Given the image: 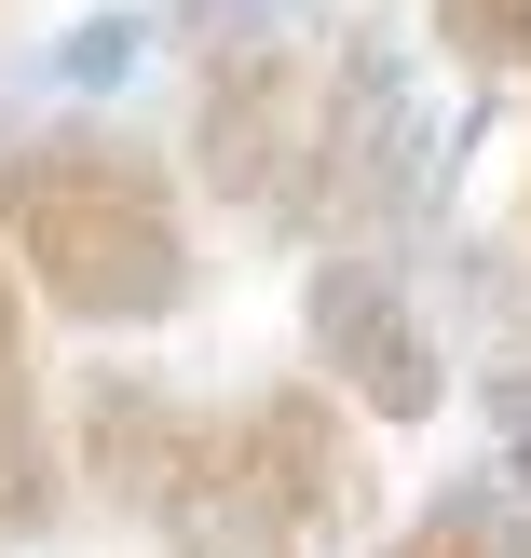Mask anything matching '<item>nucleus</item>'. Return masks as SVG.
I'll use <instances>...</instances> for the list:
<instances>
[{"instance_id": "7", "label": "nucleus", "mask_w": 531, "mask_h": 558, "mask_svg": "<svg viewBox=\"0 0 531 558\" xmlns=\"http://www.w3.org/2000/svg\"><path fill=\"white\" fill-rule=\"evenodd\" d=\"M0 532L14 545L69 532V450H55V423H41V354H27L14 259H0Z\"/></svg>"}, {"instance_id": "3", "label": "nucleus", "mask_w": 531, "mask_h": 558, "mask_svg": "<svg viewBox=\"0 0 531 558\" xmlns=\"http://www.w3.org/2000/svg\"><path fill=\"white\" fill-rule=\"evenodd\" d=\"M232 463L260 490V518L287 532V558H341L369 532V436L327 381H260L232 409Z\"/></svg>"}, {"instance_id": "4", "label": "nucleus", "mask_w": 531, "mask_h": 558, "mask_svg": "<svg viewBox=\"0 0 531 558\" xmlns=\"http://www.w3.org/2000/svg\"><path fill=\"white\" fill-rule=\"evenodd\" d=\"M314 54L273 41V27H245V41L205 54V82H191V178H205V205H245L273 218L300 178V136H314Z\"/></svg>"}, {"instance_id": "11", "label": "nucleus", "mask_w": 531, "mask_h": 558, "mask_svg": "<svg viewBox=\"0 0 531 558\" xmlns=\"http://www.w3.org/2000/svg\"><path fill=\"white\" fill-rule=\"evenodd\" d=\"M491 436H505V490H531V354L491 381Z\"/></svg>"}, {"instance_id": "12", "label": "nucleus", "mask_w": 531, "mask_h": 558, "mask_svg": "<svg viewBox=\"0 0 531 558\" xmlns=\"http://www.w3.org/2000/svg\"><path fill=\"white\" fill-rule=\"evenodd\" d=\"M0 163H14V136H0Z\"/></svg>"}, {"instance_id": "8", "label": "nucleus", "mask_w": 531, "mask_h": 558, "mask_svg": "<svg viewBox=\"0 0 531 558\" xmlns=\"http://www.w3.org/2000/svg\"><path fill=\"white\" fill-rule=\"evenodd\" d=\"M164 558H287V532L260 518V490H245V463H232V409L205 423V450L178 463V490H164Z\"/></svg>"}, {"instance_id": "10", "label": "nucleus", "mask_w": 531, "mask_h": 558, "mask_svg": "<svg viewBox=\"0 0 531 558\" xmlns=\"http://www.w3.org/2000/svg\"><path fill=\"white\" fill-rule=\"evenodd\" d=\"M436 54L478 82H518L531 69V0H436Z\"/></svg>"}, {"instance_id": "5", "label": "nucleus", "mask_w": 531, "mask_h": 558, "mask_svg": "<svg viewBox=\"0 0 531 558\" xmlns=\"http://www.w3.org/2000/svg\"><path fill=\"white\" fill-rule=\"evenodd\" d=\"M300 341H314V381L341 409H369V423H423V409L450 396L436 327H423V300L396 287V259H314L300 272Z\"/></svg>"}, {"instance_id": "1", "label": "nucleus", "mask_w": 531, "mask_h": 558, "mask_svg": "<svg viewBox=\"0 0 531 558\" xmlns=\"http://www.w3.org/2000/svg\"><path fill=\"white\" fill-rule=\"evenodd\" d=\"M0 259L69 327H164L191 314V218L178 178L123 123H41L0 163Z\"/></svg>"}, {"instance_id": "6", "label": "nucleus", "mask_w": 531, "mask_h": 558, "mask_svg": "<svg viewBox=\"0 0 531 558\" xmlns=\"http://www.w3.org/2000/svg\"><path fill=\"white\" fill-rule=\"evenodd\" d=\"M191 450H205V409L191 396H164L150 368H96L82 409H69V505L96 490V518H164Z\"/></svg>"}, {"instance_id": "9", "label": "nucleus", "mask_w": 531, "mask_h": 558, "mask_svg": "<svg viewBox=\"0 0 531 558\" xmlns=\"http://www.w3.org/2000/svg\"><path fill=\"white\" fill-rule=\"evenodd\" d=\"M369 558H531V490L478 477V490H436L409 532H382Z\"/></svg>"}, {"instance_id": "2", "label": "nucleus", "mask_w": 531, "mask_h": 558, "mask_svg": "<svg viewBox=\"0 0 531 558\" xmlns=\"http://www.w3.org/2000/svg\"><path fill=\"white\" fill-rule=\"evenodd\" d=\"M409 205H423V96H409V54L382 27H354L314 82V136H300V178L273 205V232L382 259V232H409Z\"/></svg>"}]
</instances>
